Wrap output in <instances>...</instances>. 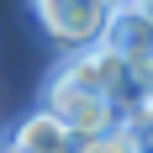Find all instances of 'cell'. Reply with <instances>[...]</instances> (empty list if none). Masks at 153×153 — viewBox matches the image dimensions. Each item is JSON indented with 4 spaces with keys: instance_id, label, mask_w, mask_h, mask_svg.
<instances>
[{
    "instance_id": "7",
    "label": "cell",
    "mask_w": 153,
    "mask_h": 153,
    "mask_svg": "<svg viewBox=\"0 0 153 153\" xmlns=\"http://www.w3.org/2000/svg\"><path fill=\"white\" fill-rule=\"evenodd\" d=\"M143 5H153V0H143Z\"/></svg>"
},
{
    "instance_id": "6",
    "label": "cell",
    "mask_w": 153,
    "mask_h": 153,
    "mask_svg": "<svg viewBox=\"0 0 153 153\" xmlns=\"http://www.w3.org/2000/svg\"><path fill=\"white\" fill-rule=\"evenodd\" d=\"M106 5H122V0H106Z\"/></svg>"
},
{
    "instance_id": "1",
    "label": "cell",
    "mask_w": 153,
    "mask_h": 153,
    "mask_svg": "<svg viewBox=\"0 0 153 153\" xmlns=\"http://www.w3.org/2000/svg\"><path fill=\"white\" fill-rule=\"evenodd\" d=\"M111 11L106 0H32V16L42 21V32L63 53H90V48L106 42V27H111Z\"/></svg>"
},
{
    "instance_id": "5",
    "label": "cell",
    "mask_w": 153,
    "mask_h": 153,
    "mask_svg": "<svg viewBox=\"0 0 153 153\" xmlns=\"http://www.w3.org/2000/svg\"><path fill=\"white\" fill-rule=\"evenodd\" d=\"M0 153H21V148H16V143H5V148H0Z\"/></svg>"
},
{
    "instance_id": "4",
    "label": "cell",
    "mask_w": 153,
    "mask_h": 153,
    "mask_svg": "<svg viewBox=\"0 0 153 153\" xmlns=\"http://www.w3.org/2000/svg\"><path fill=\"white\" fill-rule=\"evenodd\" d=\"M79 153H137V143H132V132H127V127H116L111 137H95V143H79Z\"/></svg>"
},
{
    "instance_id": "3",
    "label": "cell",
    "mask_w": 153,
    "mask_h": 153,
    "mask_svg": "<svg viewBox=\"0 0 153 153\" xmlns=\"http://www.w3.org/2000/svg\"><path fill=\"white\" fill-rule=\"evenodd\" d=\"M11 143L21 153H79V137L63 127V116H53L48 106L27 111V116L11 127Z\"/></svg>"
},
{
    "instance_id": "2",
    "label": "cell",
    "mask_w": 153,
    "mask_h": 153,
    "mask_svg": "<svg viewBox=\"0 0 153 153\" xmlns=\"http://www.w3.org/2000/svg\"><path fill=\"white\" fill-rule=\"evenodd\" d=\"M106 48L122 53V58L132 63V74H137V85H143V79L153 74V5H143V0H122V5L111 11Z\"/></svg>"
}]
</instances>
